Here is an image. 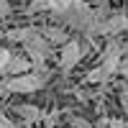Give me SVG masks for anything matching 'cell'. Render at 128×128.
Returning <instances> with one entry per match:
<instances>
[{"instance_id": "6da1fadb", "label": "cell", "mask_w": 128, "mask_h": 128, "mask_svg": "<svg viewBox=\"0 0 128 128\" xmlns=\"http://www.w3.org/2000/svg\"><path fill=\"white\" fill-rule=\"evenodd\" d=\"M49 72H38V69H28V72H20V74H8L3 77V87L5 92H16V95H31L41 90L46 84Z\"/></svg>"}, {"instance_id": "7a4b0ae2", "label": "cell", "mask_w": 128, "mask_h": 128, "mask_svg": "<svg viewBox=\"0 0 128 128\" xmlns=\"http://www.w3.org/2000/svg\"><path fill=\"white\" fill-rule=\"evenodd\" d=\"M56 18H59L62 26L74 28V31H80V34H87L90 26H92V8L84 3V0H72L64 10L56 13Z\"/></svg>"}, {"instance_id": "3957f363", "label": "cell", "mask_w": 128, "mask_h": 128, "mask_svg": "<svg viewBox=\"0 0 128 128\" xmlns=\"http://www.w3.org/2000/svg\"><path fill=\"white\" fill-rule=\"evenodd\" d=\"M123 31H128V13L126 10H110L95 36H118Z\"/></svg>"}, {"instance_id": "277c9868", "label": "cell", "mask_w": 128, "mask_h": 128, "mask_svg": "<svg viewBox=\"0 0 128 128\" xmlns=\"http://www.w3.org/2000/svg\"><path fill=\"white\" fill-rule=\"evenodd\" d=\"M82 59V44L77 38H67L62 44V54H59V67L62 72H72Z\"/></svg>"}, {"instance_id": "5b68a950", "label": "cell", "mask_w": 128, "mask_h": 128, "mask_svg": "<svg viewBox=\"0 0 128 128\" xmlns=\"http://www.w3.org/2000/svg\"><path fill=\"white\" fill-rule=\"evenodd\" d=\"M120 59H123V44H120L115 36H108V44H105V49H102V62H100V64H102L110 74H118Z\"/></svg>"}, {"instance_id": "8992f818", "label": "cell", "mask_w": 128, "mask_h": 128, "mask_svg": "<svg viewBox=\"0 0 128 128\" xmlns=\"http://www.w3.org/2000/svg\"><path fill=\"white\" fill-rule=\"evenodd\" d=\"M28 69H31V59L26 54H10L3 77H8V74H20V72H28Z\"/></svg>"}, {"instance_id": "52a82bcc", "label": "cell", "mask_w": 128, "mask_h": 128, "mask_svg": "<svg viewBox=\"0 0 128 128\" xmlns=\"http://www.w3.org/2000/svg\"><path fill=\"white\" fill-rule=\"evenodd\" d=\"M38 31H41V36H44V38L49 41V44H51V46H56V44L62 46V44H64V41H67V38H69V34H67V31H64L62 26H41Z\"/></svg>"}, {"instance_id": "ba28073f", "label": "cell", "mask_w": 128, "mask_h": 128, "mask_svg": "<svg viewBox=\"0 0 128 128\" xmlns=\"http://www.w3.org/2000/svg\"><path fill=\"white\" fill-rule=\"evenodd\" d=\"M13 113H16L23 123H36V120H41V110L36 108V105H28V102L13 105Z\"/></svg>"}, {"instance_id": "9c48e42d", "label": "cell", "mask_w": 128, "mask_h": 128, "mask_svg": "<svg viewBox=\"0 0 128 128\" xmlns=\"http://www.w3.org/2000/svg\"><path fill=\"white\" fill-rule=\"evenodd\" d=\"M34 34H38L36 26H23V28H10L8 34H5V38H8V41H16V44H23V41L31 38Z\"/></svg>"}, {"instance_id": "30bf717a", "label": "cell", "mask_w": 128, "mask_h": 128, "mask_svg": "<svg viewBox=\"0 0 128 128\" xmlns=\"http://www.w3.org/2000/svg\"><path fill=\"white\" fill-rule=\"evenodd\" d=\"M110 77H113V74H110L108 69H105L102 64H100V67H95V69H90L87 74H84V80H87L90 84H100V82H108Z\"/></svg>"}, {"instance_id": "8fae6325", "label": "cell", "mask_w": 128, "mask_h": 128, "mask_svg": "<svg viewBox=\"0 0 128 128\" xmlns=\"http://www.w3.org/2000/svg\"><path fill=\"white\" fill-rule=\"evenodd\" d=\"M41 10H51V0H31L28 5V13H41Z\"/></svg>"}, {"instance_id": "7c38bea8", "label": "cell", "mask_w": 128, "mask_h": 128, "mask_svg": "<svg viewBox=\"0 0 128 128\" xmlns=\"http://www.w3.org/2000/svg\"><path fill=\"white\" fill-rule=\"evenodd\" d=\"M10 54H13V51H8V49H3V46H0V77L5 74V67H8V59H10Z\"/></svg>"}, {"instance_id": "4fadbf2b", "label": "cell", "mask_w": 128, "mask_h": 128, "mask_svg": "<svg viewBox=\"0 0 128 128\" xmlns=\"http://www.w3.org/2000/svg\"><path fill=\"white\" fill-rule=\"evenodd\" d=\"M0 128H18V126H16V120H13V118H8V115L0 110Z\"/></svg>"}, {"instance_id": "5bb4252c", "label": "cell", "mask_w": 128, "mask_h": 128, "mask_svg": "<svg viewBox=\"0 0 128 128\" xmlns=\"http://www.w3.org/2000/svg\"><path fill=\"white\" fill-rule=\"evenodd\" d=\"M102 126H108V128H128V123H123V120H113V118H105Z\"/></svg>"}, {"instance_id": "9a60e30c", "label": "cell", "mask_w": 128, "mask_h": 128, "mask_svg": "<svg viewBox=\"0 0 128 128\" xmlns=\"http://www.w3.org/2000/svg\"><path fill=\"white\" fill-rule=\"evenodd\" d=\"M118 74H123V77L128 80V56L120 59V64H118Z\"/></svg>"}, {"instance_id": "2e32d148", "label": "cell", "mask_w": 128, "mask_h": 128, "mask_svg": "<svg viewBox=\"0 0 128 128\" xmlns=\"http://www.w3.org/2000/svg\"><path fill=\"white\" fill-rule=\"evenodd\" d=\"M72 123H74V128H92L87 120H82V118H72Z\"/></svg>"}, {"instance_id": "e0dca14e", "label": "cell", "mask_w": 128, "mask_h": 128, "mask_svg": "<svg viewBox=\"0 0 128 128\" xmlns=\"http://www.w3.org/2000/svg\"><path fill=\"white\" fill-rule=\"evenodd\" d=\"M0 13H3V16H10V5H8V0H0Z\"/></svg>"}, {"instance_id": "ac0fdd59", "label": "cell", "mask_w": 128, "mask_h": 128, "mask_svg": "<svg viewBox=\"0 0 128 128\" xmlns=\"http://www.w3.org/2000/svg\"><path fill=\"white\" fill-rule=\"evenodd\" d=\"M120 98H123V108H126V113H128V90L120 92Z\"/></svg>"}, {"instance_id": "d6986e66", "label": "cell", "mask_w": 128, "mask_h": 128, "mask_svg": "<svg viewBox=\"0 0 128 128\" xmlns=\"http://www.w3.org/2000/svg\"><path fill=\"white\" fill-rule=\"evenodd\" d=\"M5 95V87H3V80H0V98H3Z\"/></svg>"}, {"instance_id": "ffe728a7", "label": "cell", "mask_w": 128, "mask_h": 128, "mask_svg": "<svg viewBox=\"0 0 128 128\" xmlns=\"http://www.w3.org/2000/svg\"><path fill=\"white\" fill-rule=\"evenodd\" d=\"M23 128H31V123H26V126H23Z\"/></svg>"}]
</instances>
